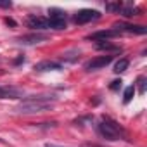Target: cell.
<instances>
[{
  "instance_id": "6da1fadb",
  "label": "cell",
  "mask_w": 147,
  "mask_h": 147,
  "mask_svg": "<svg viewBox=\"0 0 147 147\" xmlns=\"http://www.w3.org/2000/svg\"><path fill=\"white\" fill-rule=\"evenodd\" d=\"M54 106V97L49 95H36V97H28L24 99L19 106L18 111L23 114H33V113H43Z\"/></svg>"
},
{
  "instance_id": "7a4b0ae2",
  "label": "cell",
  "mask_w": 147,
  "mask_h": 147,
  "mask_svg": "<svg viewBox=\"0 0 147 147\" xmlns=\"http://www.w3.org/2000/svg\"><path fill=\"white\" fill-rule=\"evenodd\" d=\"M97 131H99V135L104 137L106 140H119V138L125 135V130H123L118 123H114L113 119H109V118H104V119L97 125Z\"/></svg>"
},
{
  "instance_id": "3957f363",
  "label": "cell",
  "mask_w": 147,
  "mask_h": 147,
  "mask_svg": "<svg viewBox=\"0 0 147 147\" xmlns=\"http://www.w3.org/2000/svg\"><path fill=\"white\" fill-rule=\"evenodd\" d=\"M49 14H50V18L47 19L49 28H54V30H62V28H66V14H64L62 11L52 9Z\"/></svg>"
},
{
  "instance_id": "277c9868",
  "label": "cell",
  "mask_w": 147,
  "mask_h": 147,
  "mask_svg": "<svg viewBox=\"0 0 147 147\" xmlns=\"http://www.w3.org/2000/svg\"><path fill=\"white\" fill-rule=\"evenodd\" d=\"M99 18H100V14L97 11H94V9H82V11H78L75 14V23L76 24H87V23L95 21Z\"/></svg>"
},
{
  "instance_id": "5b68a950",
  "label": "cell",
  "mask_w": 147,
  "mask_h": 147,
  "mask_svg": "<svg viewBox=\"0 0 147 147\" xmlns=\"http://www.w3.org/2000/svg\"><path fill=\"white\" fill-rule=\"evenodd\" d=\"M111 61H113V55H99V57H95V59L88 61V62L85 64V69H87V71L102 69V67H106Z\"/></svg>"
},
{
  "instance_id": "8992f818",
  "label": "cell",
  "mask_w": 147,
  "mask_h": 147,
  "mask_svg": "<svg viewBox=\"0 0 147 147\" xmlns=\"http://www.w3.org/2000/svg\"><path fill=\"white\" fill-rule=\"evenodd\" d=\"M114 30H116L118 33H121V31H128V33H138V35H144V33L147 31L144 26H133V24H116Z\"/></svg>"
},
{
  "instance_id": "52a82bcc",
  "label": "cell",
  "mask_w": 147,
  "mask_h": 147,
  "mask_svg": "<svg viewBox=\"0 0 147 147\" xmlns=\"http://www.w3.org/2000/svg\"><path fill=\"white\" fill-rule=\"evenodd\" d=\"M28 24H30V28H33V30H45V28H49L47 19H45V18H40V16H33V18H30Z\"/></svg>"
},
{
  "instance_id": "ba28073f",
  "label": "cell",
  "mask_w": 147,
  "mask_h": 147,
  "mask_svg": "<svg viewBox=\"0 0 147 147\" xmlns=\"http://www.w3.org/2000/svg\"><path fill=\"white\" fill-rule=\"evenodd\" d=\"M116 35H119L116 30H106V31H97V33L90 35V38H92V40L104 42V40H107V38H111V36H116Z\"/></svg>"
},
{
  "instance_id": "9c48e42d",
  "label": "cell",
  "mask_w": 147,
  "mask_h": 147,
  "mask_svg": "<svg viewBox=\"0 0 147 147\" xmlns=\"http://www.w3.org/2000/svg\"><path fill=\"white\" fill-rule=\"evenodd\" d=\"M21 95V92L18 88H12V87H0V97L4 99H18Z\"/></svg>"
},
{
  "instance_id": "30bf717a",
  "label": "cell",
  "mask_w": 147,
  "mask_h": 147,
  "mask_svg": "<svg viewBox=\"0 0 147 147\" xmlns=\"http://www.w3.org/2000/svg\"><path fill=\"white\" fill-rule=\"evenodd\" d=\"M36 71H54V69H61V64L59 62H52V61H43L40 64L35 66Z\"/></svg>"
},
{
  "instance_id": "8fae6325",
  "label": "cell",
  "mask_w": 147,
  "mask_h": 147,
  "mask_svg": "<svg viewBox=\"0 0 147 147\" xmlns=\"http://www.w3.org/2000/svg\"><path fill=\"white\" fill-rule=\"evenodd\" d=\"M118 12H119L121 16H125V18H131V16H135L137 9H135L133 5H125V4H121V7H119Z\"/></svg>"
},
{
  "instance_id": "7c38bea8",
  "label": "cell",
  "mask_w": 147,
  "mask_h": 147,
  "mask_svg": "<svg viewBox=\"0 0 147 147\" xmlns=\"http://www.w3.org/2000/svg\"><path fill=\"white\" fill-rule=\"evenodd\" d=\"M128 64H130L128 59H119V61L114 64V71H116V73H123V71L128 69Z\"/></svg>"
},
{
  "instance_id": "4fadbf2b",
  "label": "cell",
  "mask_w": 147,
  "mask_h": 147,
  "mask_svg": "<svg viewBox=\"0 0 147 147\" xmlns=\"http://www.w3.org/2000/svg\"><path fill=\"white\" fill-rule=\"evenodd\" d=\"M133 95H135V87H133V85L126 87V90H125V94H123V102H130V100L133 99Z\"/></svg>"
},
{
  "instance_id": "5bb4252c",
  "label": "cell",
  "mask_w": 147,
  "mask_h": 147,
  "mask_svg": "<svg viewBox=\"0 0 147 147\" xmlns=\"http://www.w3.org/2000/svg\"><path fill=\"white\" fill-rule=\"evenodd\" d=\"M97 49H100V50H118V47H116V45H111L107 40L99 42V43H97Z\"/></svg>"
},
{
  "instance_id": "9a60e30c",
  "label": "cell",
  "mask_w": 147,
  "mask_h": 147,
  "mask_svg": "<svg viewBox=\"0 0 147 147\" xmlns=\"http://www.w3.org/2000/svg\"><path fill=\"white\" fill-rule=\"evenodd\" d=\"M137 82H138V92H140V94H144V92H145V78H144V76H140Z\"/></svg>"
},
{
  "instance_id": "2e32d148",
  "label": "cell",
  "mask_w": 147,
  "mask_h": 147,
  "mask_svg": "<svg viewBox=\"0 0 147 147\" xmlns=\"http://www.w3.org/2000/svg\"><path fill=\"white\" fill-rule=\"evenodd\" d=\"M121 80H114V82H111V85H109V88L111 90H118V88H121Z\"/></svg>"
},
{
  "instance_id": "e0dca14e",
  "label": "cell",
  "mask_w": 147,
  "mask_h": 147,
  "mask_svg": "<svg viewBox=\"0 0 147 147\" xmlns=\"http://www.w3.org/2000/svg\"><path fill=\"white\" fill-rule=\"evenodd\" d=\"M11 5H12L11 2H4V4H2V2H0V7H11Z\"/></svg>"
},
{
  "instance_id": "ac0fdd59",
  "label": "cell",
  "mask_w": 147,
  "mask_h": 147,
  "mask_svg": "<svg viewBox=\"0 0 147 147\" xmlns=\"http://www.w3.org/2000/svg\"><path fill=\"white\" fill-rule=\"evenodd\" d=\"M45 147H62V145H55V144H45Z\"/></svg>"
}]
</instances>
